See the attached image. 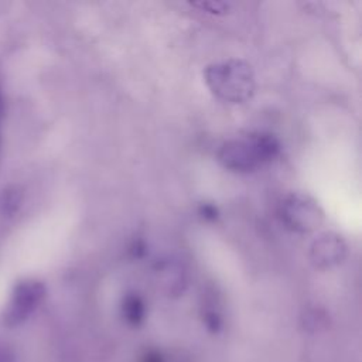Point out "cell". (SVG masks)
<instances>
[{"instance_id": "1", "label": "cell", "mask_w": 362, "mask_h": 362, "mask_svg": "<svg viewBox=\"0 0 362 362\" xmlns=\"http://www.w3.org/2000/svg\"><path fill=\"white\" fill-rule=\"evenodd\" d=\"M280 141L272 133L253 132L225 141L218 150L219 164L233 173H252L280 154Z\"/></svg>"}, {"instance_id": "2", "label": "cell", "mask_w": 362, "mask_h": 362, "mask_svg": "<svg viewBox=\"0 0 362 362\" xmlns=\"http://www.w3.org/2000/svg\"><path fill=\"white\" fill-rule=\"evenodd\" d=\"M209 90L222 102L243 103L255 92V74L242 59H228L211 64L204 71Z\"/></svg>"}, {"instance_id": "3", "label": "cell", "mask_w": 362, "mask_h": 362, "mask_svg": "<svg viewBox=\"0 0 362 362\" xmlns=\"http://www.w3.org/2000/svg\"><path fill=\"white\" fill-rule=\"evenodd\" d=\"M279 218L288 230L304 235L324 222V211L308 194L290 192L279 204Z\"/></svg>"}, {"instance_id": "4", "label": "cell", "mask_w": 362, "mask_h": 362, "mask_svg": "<svg viewBox=\"0 0 362 362\" xmlns=\"http://www.w3.org/2000/svg\"><path fill=\"white\" fill-rule=\"evenodd\" d=\"M45 297V286L37 279L20 280L8 298L4 310V322L10 327L24 322Z\"/></svg>"}, {"instance_id": "5", "label": "cell", "mask_w": 362, "mask_h": 362, "mask_svg": "<svg viewBox=\"0 0 362 362\" xmlns=\"http://www.w3.org/2000/svg\"><path fill=\"white\" fill-rule=\"evenodd\" d=\"M346 256L344 239L334 233L325 232L314 239L310 247V260L317 269H331L338 266Z\"/></svg>"}, {"instance_id": "6", "label": "cell", "mask_w": 362, "mask_h": 362, "mask_svg": "<svg viewBox=\"0 0 362 362\" xmlns=\"http://www.w3.org/2000/svg\"><path fill=\"white\" fill-rule=\"evenodd\" d=\"M122 308L124 318L132 324H139L144 318V303L137 294H127Z\"/></svg>"}, {"instance_id": "7", "label": "cell", "mask_w": 362, "mask_h": 362, "mask_svg": "<svg viewBox=\"0 0 362 362\" xmlns=\"http://www.w3.org/2000/svg\"><path fill=\"white\" fill-rule=\"evenodd\" d=\"M20 202H21V194L17 189H11V191L7 189L0 199V206L4 214H14L20 206Z\"/></svg>"}, {"instance_id": "8", "label": "cell", "mask_w": 362, "mask_h": 362, "mask_svg": "<svg viewBox=\"0 0 362 362\" xmlns=\"http://www.w3.org/2000/svg\"><path fill=\"white\" fill-rule=\"evenodd\" d=\"M198 214L201 215V218H204L205 221H216L219 216V211L216 208V205L211 204V202H202L198 208Z\"/></svg>"}, {"instance_id": "9", "label": "cell", "mask_w": 362, "mask_h": 362, "mask_svg": "<svg viewBox=\"0 0 362 362\" xmlns=\"http://www.w3.org/2000/svg\"><path fill=\"white\" fill-rule=\"evenodd\" d=\"M195 6H199L205 10H208L209 13H225L228 10V4L226 3H221V1H208V3H198Z\"/></svg>"}, {"instance_id": "10", "label": "cell", "mask_w": 362, "mask_h": 362, "mask_svg": "<svg viewBox=\"0 0 362 362\" xmlns=\"http://www.w3.org/2000/svg\"><path fill=\"white\" fill-rule=\"evenodd\" d=\"M0 362H16L13 351L4 345H0Z\"/></svg>"}, {"instance_id": "11", "label": "cell", "mask_w": 362, "mask_h": 362, "mask_svg": "<svg viewBox=\"0 0 362 362\" xmlns=\"http://www.w3.org/2000/svg\"><path fill=\"white\" fill-rule=\"evenodd\" d=\"M146 249V246H144V242L143 240H137V242H134L133 243V246H132V253H133V256L134 257H141L143 255H144V250Z\"/></svg>"}, {"instance_id": "12", "label": "cell", "mask_w": 362, "mask_h": 362, "mask_svg": "<svg viewBox=\"0 0 362 362\" xmlns=\"http://www.w3.org/2000/svg\"><path fill=\"white\" fill-rule=\"evenodd\" d=\"M3 113H4V90H3V83L0 79V120L3 117Z\"/></svg>"}]
</instances>
